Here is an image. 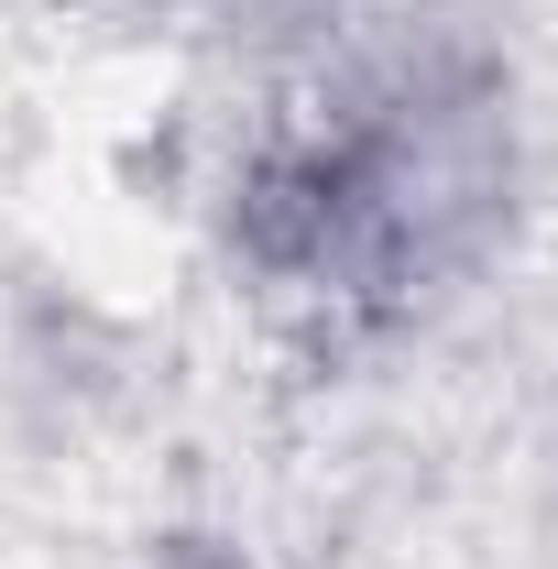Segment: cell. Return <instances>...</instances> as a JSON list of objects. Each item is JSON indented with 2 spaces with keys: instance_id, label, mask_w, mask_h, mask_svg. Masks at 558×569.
<instances>
[{
  "instance_id": "1",
  "label": "cell",
  "mask_w": 558,
  "mask_h": 569,
  "mask_svg": "<svg viewBox=\"0 0 558 569\" xmlns=\"http://www.w3.org/2000/svg\"><path fill=\"white\" fill-rule=\"evenodd\" d=\"M482 209V164H460L438 121H329L285 132L241 187V241L275 284L329 307H395Z\"/></svg>"
},
{
  "instance_id": "2",
  "label": "cell",
  "mask_w": 558,
  "mask_h": 569,
  "mask_svg": "<svg viewBox=\"0 0 558 569\" xmlns=\"http://www.w3.org/2000/svg\"><path fill=\"white\" fill-rule=\"evenodd\" d=\"M187 569H209V559H187Z\"/></svg>"
}]
</instances>
